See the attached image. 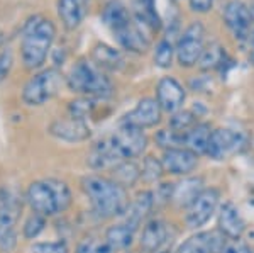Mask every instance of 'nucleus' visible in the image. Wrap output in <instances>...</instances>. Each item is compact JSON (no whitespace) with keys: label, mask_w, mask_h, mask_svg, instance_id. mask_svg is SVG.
I'll use <instances>...</instances> for the list:
<instances>
[{"label":"nucleus","mask_w":254,"mask_h":253,"mask_svg":"<svg viewBox=\"0 0 254 253\" xmlns=\"http://www.w3.org/2000/svg\"><path fill=\"white\" fill-rule=\"evenodd\" d=\"M159 253H168V252H159Z\"/></svg>","instance_id":"obj_43"},{"label":"nucleus","mask_w":254,"mask_h":253,"mask_svg":"<svg viewBox=\"0 0 254 253\" xmlns=\"http://www.w3.org/2000/svg\"><path fill=\"white\" fill-rule=\"evenodd\" d=\"M187 92L183 85L173 77H163L156 85V100L165 112H178L183 107Z\"/></svg>","instance_id":"obj_15"},{"label":"nucleus","mask_w":254,"mask_h":253,"mask_svg":"<svg viewBox=\"0 0 254 253\" xmlns=\"http://www.w3.org/2000/svg\"><path fill=\"white\" fill-rule=\"evenodd\" d=\"M196 124V116L193 111H185L180 109L178 112H175L170 119V128L180 133H187Z\"/></svg>","instance_id":"obj_34"},{"label":"nucleus","mask_w":254,"mask_h":253,"mask_svg":"<svg viewBox=\"0 0 254 253\" xmlns=\"http://www.w3.org/2000/svg\"><path fill=\"white\" fill-rule=\"evenodd\" d=\"M112 141L124 157V160H132L144 153L147 146V136L144 131L134 126L121 124V128L112 134Z\"/></svg>","instance_id":"obj_10"},{"label":"nucleus","mask_w":254,"mask_h":253,"mask_svg":"<svg viewBox=\"0 0 254 253\" xmlns=\"http://www.w3.org/2000/svg\"><path fill=\"white\" fill-rule=\"evenodd\" d=\"M63 84H66V77L58 68H44L24 84L20 99L27 107H41L61 90Z\"/></svg>","instance_id":"obj_5"},{"label":"nucleus","mask_w":254,"mask_h":253,"mask_svg":"<svg viewBox=\"0 0 254 253\" xmlns=\"http://www.w3.org/2000/svg\"><path fill=\"white\" fill-rule=\"evenodd\" d=\"M161 163L166 173L187 175L196 169V165H198V155H195L188 148H171V150H165Z\"/></svg>","instance_id":"obj_17"},{"label":"nucleus","mask_w":254,"mask_h":253,"mask_svg":"<svg viewBox=\"0 0 254 253\" xmlns=\"http://www.w3.org/2000/svg\"><path fill=\"white\" fill-rule=\"evenodd\" d=\"M24 202L34 213L51 218V216L64 213L71 206L73 195L66 182L49 177L32 180L24 192Z\"/></svg>","instance_id":"obj_3"},{"label":"nucleus","mask_w":254,"mask_h":253,"mask_svg":"<svg viewBox=\"0 0 254 253\" xmlns=\"http://www.w3.org/2000/svg\"><path fill=\"white\" fill-rule=\"evenodd\" d=\"M249 50H251V55H249V58H251V63L254 67V29L251 32V36H249Z\"/></svg>","instance_id":"obj_41"},{"label":"nucleus","mask_w":254,"mask_h":253,"mask_svg":"<svg viewBox=\"0 0 254 253\" xmlns=\"http://www.w3.org/2000/svg\"><path fill=\"white\" fill-rule=\"evenodd\" d=\"M29 253H69L68 245L63 240L58 242H41L29 248Z\"/></svg>","instance_id":"obj_37"},{"label":"nucleus","mask_w":254,"mask_h":253,"mask_svg":"<svg viewBox=\"0 0 254 253\" xmlns=\"http://www.w3.org/2000/svg\"><path fill=\"white\" fill-rule=\"evenodd\" d=\"M56 38V26L51 19L32 15L24 22L20 39V60L26 70L36 72L46 63Z\"/></svg>","instance_id":"obj_2"},{"label":"nucleus","mask_w":254,"mask_h":253,"mask_svg":"<svg viewBox=\"0 0 254 253\" xmlns=\"http://www.w3.org/2000/svg\"><path fill=\"white\" fill-rule=\"evenodd\" d=\"M48 131L53 138L64 143H83L92 138V129L88 122L71 116L55 119L49 124Z\"/></svg>","instance_id":"obj_11"},{"label":"nucleus","mask_w":254,"mask_h":253,"mask_svg":"<svg viewBox=\"0 0 254 253\" xmlns=\"http://www.w3.org/2000/svg\"><path fill=\"white\" fill-rule=\"evenodd\" d=\"M156 143L161 148H185V133L175 131V129H161L156 134Z\"/></svg>","instance_id":"obj_32"},{"label":"nucleus","mask_w":254,"mask_h":253,"mask_svg":"<svg viewBox=\"0 0 254 253\" xmlns=\"http://www.w3.org/2000/svg\"><path fill=\"white\" fill-rule=\"evenodd\" d=\"M165 173L161 160H156L154 157H146L141 167V178L146 182H158Z\"/></svg>","instance_id":"obj_35"},{"label":"nucleus","mask_w":254,"mask_h":253,"mask_svg":"<svg viewBox=\"0 0 254 253\" xmlns=\"http://www.w3.org/2000/svg\"><path fill=\"white\" fill-rule=\"evenodd\" d=\"M220 192L214 187L203 189L187 207V224L190 228L203 226L208 219L214 216L217 206H219Z\"/></svg>","instance_id":"obj_9"},{"label":"nucleus","mask_w":254,"mask_h":253,"mask_svg":"<svg viewBox=\"0 0 254 253\" xmlns=\"http://www.w3.org/2000/svg\"><path fill=\"white\" fill-rule=\"evenodd\" d=\"M203 51H205V26L200 20H195L176 41V60L180 67L191 68L198 65Z\"/></svg>","instance_id":"obj_7"},{"label":"nucleus","mask_w":254,"mask_h":253,"mask_svg":"<svg viewBox=\"0 0 254 253\" xmlns=\"http://www.w3.org/2000/svg\"><path fill=\"white\" fill-rule=\"evenodd\" d=\"M14 51H12L10 46L7 48H2L0 50V84L5 82L7 77L10 75L12 72V67H14Z\"/></svg>","instance_id":"obj_38"},{"label":"nucleus","mask_w":254,"mask_h":253,"mask_svg":"<svg viewBox=\"0 0 254 253\" xmlns=\"http://www.w3.org/2000/svg\"><path fill=\"white\" fill-rule=\"evenodd\" d=\"M66 87L71 92L90 99H109L114 93V84L107 73L87 58L78 60L69 68Z\"/></svg>","instance_id":"obj_4"},{"label":"nucleus","mask_w":254,"mask_h":253,"mask_svg":"<svg viewBox=\"0 0 254 253\" xmlns=\"http://www.w3.org/2000/svg\"><path fill=\"white\" fill-rule=\"evenodd\" d=\"M170 238V228L163 219H151L144 224L141 231V250L146 253H159Z\"/></svg>","instance_id":"obj_19"},{"label":"nucleus","mask_w":254,"mask_h":253,"mask_svg":"<svg viewBox=\"0 0 254 253\" xmlns=\"http://www.w3.org/2000/svg\"><path fill=\"white\" fill-rule=\"evenodd\" d=\"M154 206V195L151 190H142L139 192L132 201L129 202L126 213H124V223L130 230L136 231L141 223L144 221V218L151 213Z\"/></svg>","instance_id":"obj_21"},{"label":"nucleus","mask_w":254,"mask_h":253,"mask_svg":"<svg viewBox=\"0 0 254 253\" xmlns=\"http://www.w3.org/2000/svg\"><path fill=\"white\" fill-rule=\"evenodd\" d=\"M134 233H136V231L130 230L126 223H117L107 228V231H105V235H104V240L116 252H121V250H127V248L132 245Z\"/></svg>","instance_id":"obj_26"},{"label":"nucleus","mask_w":254,"mask_h":253,"mask_svg":"<svg viewBox=\"0 0 254 253\" xmlns=\"http://www.w3.org/2000/svg\"><path fill=\"white\" fill-rule=\"evenodd\" d=\"M176 56V44L170 38H163L154 48V65L159 68H170Z\"/></svg>","instance_id":"obj_31"},{"label":"nucleus","mask_w":254,"mask_h":253,"mask_svg":"<svg viewBox=\"0 0 254 253\" xmlns=\"http://www.w3.org/2000/svg\"><path fill=\"white\" fill-rule=\"evenodd\" d=\"M136 14L144 20L151 31H159L163 27V20L156 10V0H139Z\"/></svg>","instance_id":"obj_29"},{"label":"nucleus","mask_w":254,"mask_h":253,"mask_svg":"<svg viewBox=\"0 0 254 253\" xmlns=\"http://www.w3.org/2000/svg\"><path fill=\"white\" fill-rule=\"evenodd\" d=\"M102 22L112 31V34H117L122 29H126L129 24H132L134 14L127 9V5L122 0H109L102 10Z\"/></svg>","instance_id":"obj_20"},{"label":"nucleus","mask_w":254,"mask_h":253,"mask_svg":"<svg viewBox=\"0 0 254 253\" xmlns=\"http://www.w3.org/2000/svg\"><path fill=\"white\" fill-rule=\"evenodd\" d=\"M93 109H95V99H90V97H80L76 100H71L68 105L69 116L81 121H87L92 116Z\"/></svg>","instance_id":"obj_33"},{"label":"nucleus","mask_w":254,"mask_h":253,"mask_svg":"<svg viewBox=\"0 0 254 253\" xmlns=\"http://www.w3.org/2000/svg\"><path fill=\"white\" fill-rule=\"evenodd\" d=\"M227 60V55H225V48L219 43H210L208 46H205V51H203L202 58L198 61V67L205 72L215 70V68H220Z\"/></svg>","instance_id":"obj_28"},{"label":"nucleus","mask_w":254,"mask_h":253,"mask_svg":"<svg viewBox=\"0 0 254 253\" xmlns=\"http://www.w3.org/2000/svg\"><path fill=\"white\" fill-rule=\"evenodd\" d=\"M46 224H48L46 216L31 211V214L24 219L22 228H20V235H22L24 240H36L44 231Z\"/></svg>","instance_id":"obj_30"},{"label":"nucleus","mask_w":254,"mask_h":253,"mask_svg":"<svg viewBox=\"0 0 254 253\" xmlns=\"http://www.w3.org/2000/svg\"><path fill=\"white\" fill-rule=\"evenodd\" d=\"M76 253H117L105 240L85 238L76 247Z\"/></svg>","instance_id":"obj_36"},{"label":"nucleus","mask_w":254,"mask_h":253,"mask_svg":"<svg viewBox=\"0 0 254 253\" xmlns=\"http://www.w3.org/2000/svg\"><path fill=\"white\" fill-rule=\"evenodd\" d=\"M92 61L104 72H121L126 67L124 55L105 43H97L92 50Z\"/></svg>","instance_id":"obj_23"},{"label":"nucleus","mask_w":254,"mask_h":253,"mask_svg":"<svg viewBox=\"0 0 254 253\" xmlns=\"http://www.w3.org/2000/svg\"><path fill=\"white\" fill-rule=\"evenodd\" d=\"M229 238L222 231H203L180 245L176 253H222Z\"/></svg>","instance_id":"obj_16"},{"label":"nucleus","mask_w":254,"mask_h":253,"mask_svg":"<svg viewBox=\"0 0 254 253\" xmlns=\"http://www.w3.org/2000/svg\"><path fill=\"white\" fill-rule=\"evenodd\" d=\"M3 44H5V34H3V31H0V50L3 48Z\"/></svg>","instance_id":"obj_42"},{"label":"nucleus","mask_w":254,"mask_h":253,"mask_svg":"<svg viewBox=\"0 0 254 253\" xmlns=\"http://www.w3.org/2000/svg\"><path fill=\"white\" fill-rule=\"evenodd\" d=\"M214 129L207 122H196L190 131L185 133V148L191 150L195 155H207L208 145Z\"/></svg>","instance_id":"obj_24"},{"label":"nucleus","mask_w":254,"mask_h":253,"mask_svg":"<svg viewBox=\"0 0 254 253\" xmlns=\"http://www.w3.org/2000/svg\"><path fill=\"white\" fill-rule=\"evenodd\" d=\"M219 231L229 240H239L246 231V221L232 202H225L219 213Z\"/></svg>","instance_id":"obj_22"},{"label":"nucleus","mask_w":254,"mask_h":253,"mask_svg":"<svg viewBox=\"0 0 254 253\" xmlns=\"http://www.w3.org/2000/svg\"><path fill=\"white\" fill-rule=\"evenodd\" d=\"M161 105L158 104L156 99L153 97H144L137 102V105L126 114L121 119V124L127 126H134L139 129H146V128H154L159 121H161Z\"/></svg>","instance_id":"obj_13"},{"label":"nucleus","mask_w":254,"mask_h":253,"mask_svg":"<svg viewBox=\"0 0 254 253\" xmlns=\"http://www.w3.org/2000/svg\"><path fill=\"white\" fill-rule=\"evenodd\" d=\"M188 3H190V9L198 14H207L214 7V0H188Z\"/></svg>","instance_id":"obj_40"},{"label":"nucleus","mask_w":254,"mask_h":253,"mask_svg":"<svg viewBox=\"0 0 254 253\" xmlns=\"http://www.w3.org/2000/svg\"><path fill=\"white\" fill-rule=\"evenodd\" d=\"M121 162H124V157H122L121 152L117 150V146L114 145L110 136L97 141L87 155L88 167L92 170H95V172H100V170H112L114 167L119 165Z\"/></svg>","instance_id":"obj_14"},{"label":"nucleus","mask_w":254,"mask_h":253,"mask_svg":"<svg viewBox=\"0 0 254 253\" xmlns=\"http://www.w3.org/2000/svg\"><path fill=\"white\" fill-rule=\"evenodd\" d=\"M222 253H253V252H251V248L239 238V240H229Z\"/></svg>","instance_id":"obj_39"},{"label":"nucleus","mask_w":254,"mask_h":253,"mask_svg":"<svg viewBox=\"0 0 254 253\" xmlns=\"http://www.w3.org/2000/svg\"><path fill=\"white\" fill-rule=\"evenodd\" d=\"M222 19L236 39L249 41V36L253 32V14L249 10L248 3L243 2V0H229L222 10Z\"/></svg>","instance_id":"obj_8"},{"label":"nucleus","mask_w":254,"mask_h":253,"mask_svg":"<svg viewBox=\"0 0 254 253\" xmlns=\"http://www.w3.org/2000/svg\"><path fill=\"white\" fill-rule=\"evenodd\" d=\"M80 185L88 199L90 209L98 219L124 216L129 206V195L127 189L119 185L116 180L98 173H90L81 178Z\"/></svg>","instance_id":"obj_1"},{"label":"nucleus","mask_w":254,"mask_h":253,"mask_svg":"<svg viewBox=\"0 0 254 253\" xmlns=\"http://www.w3.org/2000/svg\"><path fill=\"white\" fill-rule=\"evenodd\" d=\"M92 0H58L56 12L64 29L75 31L88 15Z\"/></svg>","instance_id":"obj_18"},{"label":"nucleus","mask_w":254,"mask_h":253,"mask_svg":"<svg viewBox=\"0 0 254 253\" xmlns=\"http://www.w3.org/2000/svg\"><path fill=\"white\" fill-rule=\"evenodd\" d=\"M246 140L241 133L232 131L227 128L214 129L210 138V145H208L207 155L215 160H224V158L231 157L244 148Z\"/></svg>","instance_id":"obj_12"},{"label":"nucleus","mask_w":254,"mask_h":253,"mask_svg":"<svg viewBox=\"0 0 254 253\" xmlns=\"http://www.w3.org/2000/svg\"><path fill=\"white\" fill-rule=\"evenodd\" d=\"M22 201L9 190H0V252L12 253L19 243L17 224L22 216Z\"/></svg>","instance_id":"obj_6"},{"label":"nucleus","mask_w":254,"mask_h":253,"mask_svg":"<svg viewBox=\"0 0 254 253\" xmlns=\"http://www.w3.org/2000/svg\"><path fill=\"white\" fill-rule=\"evenodd\" d=\"M110 178L116 180L124 189L132 187L141 178V167L134 160H124L110 170Z\"/></svg>","instance_id":"obj_27"},{"label":"nucleus","mask_w":254,"mask_h":253,"mask_svg":"<svg viewBox=\"0 0 254 253\" xmlns=\"http://www.w3.org/2000/svg\"><path fill=\"white\" fill-rule=\"evenodd\" d=\"M202 190V178H185L173 185L171 202H175L178 207H188Z\"/></svg>","instance_id":"obj_25"}]
</instances>
